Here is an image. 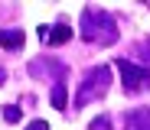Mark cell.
<instances>
[{
  "label": "cell",
  "instance_id": "6da1fadb",
  "mask_svg": "<svg viewBox=\"0 0 150 130\" xmlns=\"http://www.w3.org/2000/svg\"><path fill=\"white\" fill-rule=\"evenodd\" d=\"M82 36H85V42H101V46L117 42V26H114L111 13L88 7V10L82 13Z\"/></svg>",
  "mask_w": 150,
  "mask_h": 130
},
{
  "label": "cell",
  "instance_id": "7a4b0ae2",
  "mask_svg": "<svg viewBox=\"0 0 150 130\" xmlns=\"http://www.w3.org/2000/svg\"><path fill=\"white\" fill-rule=\"evenodd\" d=\"M111 88V65H95L88 75H85V82L79 85V94H75V108H85V104L98 101V98H105Z\"/></svg>",
  "mask_w": 150,
  "mask_h": 130
},
{
  "label": "cell",
  "instance_id": "3957f363",
  "mask_svg": "<svg viewBox=\"0 0 150 130\" xmlns=\"http://www.w3.org/2000/svg\"><path fill=\"white\" fill-rule=\"evenodd\" d=\"M114 68L121 72V82L127 91H147L150 88V65H137L131 59H117Z\"/></svg>",
  "mask_w": 150,
  "mask_h": 130
},
{
  "label": "cell",
  "instance_id": "277c9868",
  "mask_svg": "<svg viewBox=\"0 0 150 130\" xmlns=\"http://www.w3.org/2000/svg\"><path fill=\"white\" fill-rule=\"evenodd\" d=\"M30 75H33V78H42V82H52V78H56V85H62V82H65V62L33 59V62H30Z\"/></svg>",
  "mask_w": 150,
  "mask_h": 130
},
{
  "label": "cell",
  "instance_id": "5b68a950",
  "mask_svg": "<svg viewBox=\"0 0 150 130\" xmlns=\"http://www.w3.org/2000/svg\"><path fill=\"white\" fill-rule=\"evenodd\" d=\"M127 130H150V108H137L127 114Z\"/></svg>",
  "mask_w": 150,
  "mask_h": 130
},
{
  "label": "cell",
  "instance_id": "8992f818",
  "mask_svg": "<svg viewBox=\"0 0 150 130\" xmlns=\"http://www.w3.org/2000/svg\"><path fill=\"white\" fill-rule=\"evenodd\" d=\"M72 39V26L69 23H59V26H52V30H49V39L46 42H52V46H65Z\"/></svg>",
  "mask_w": 150,
  "mask_h": 130
},
{
  "label": "cell",
  "instance_id": "52a82bcc",
  "mask_svg": "<svg viewBox=\"0 0 150 130\" xmlns=\"http://www.w3.org/2000/svg\"><path fill=\"white\" fill-rule=\"evenodd\" d=\"M23 39H26V36H23L20 30H0V46H4V49H20Z\"/></svg>",
  "mask_w": 150,
  "mask_h": 130
},
{
  "label": "cell",
  "instance_id": "ba28073f",
  "mask_svg": "<svg viewBox=\"0 0 150 130\" xmlns=\"http://www.w3.org/2000/svg\"><path fill=\"white\" fill-rule=\"evenodd\" d=\"M49 101H52V108H56V111H65V82L52 88V94H49Z\"/></svg>",
  "mask_w": 150,
  "mask_h": 130
},
{
  "label": "cell",
  "instance_id": "9c48e42d",
  "mask_svg": "<svg viewBox=\"0 0 150 130\" xmlns=\"http://www.w3.org/2000/svg\"><path fill=\"white\" fill-rule=\"evenodd\" d=\"M4 117H7V124H16L23 114H20V108H16V104H10V108H4Z\"/></svg>",
  "mask_w": 150,
  "mask_h": 130
},
{
  "label": "cell",
  "instance_id": "30bf717a",
  "mask_svg": "<svg viewBox=\"0 0 150 130\" xmlns=\"http://www.w3.org/2000/svg\"><path fill=\"white\" fill-rule=\"evenodd\" d=\"M91 130H111V120L108 117H95L91 120Z\"/></svg>",
  "mask_w": 150,
  "mask_h": 130
},
{
  "label": "cell",
  "instance_id": "8fae6325",
  "mask_svg": "<svg viewBox=\"0 0 150 130\" xmlns=\"http://www.w3.org/2000/svg\"><path fill=\"white\" fill-rule=\"evenodd\" d=\"M26 130H49V124H46V120H33Z\"/></svg>",
  "mask_w": 150,
  "mask_h": 130
},
{
  "label": "cell",
  "instance_id": "7c38bea8",
  "mask_svg": "<svg viewBox=\"0 0 150 130\" xmlns=\"http://www.w3.org/2000/svg\"><path fill=\"white\" fill-rule=\"evenodd\" d=\"M4 82H7V72H4V68H0V85H4Z\"/></svg>",
  "mask_w": 150,
  "mask_h": 130
}]
</instances>
